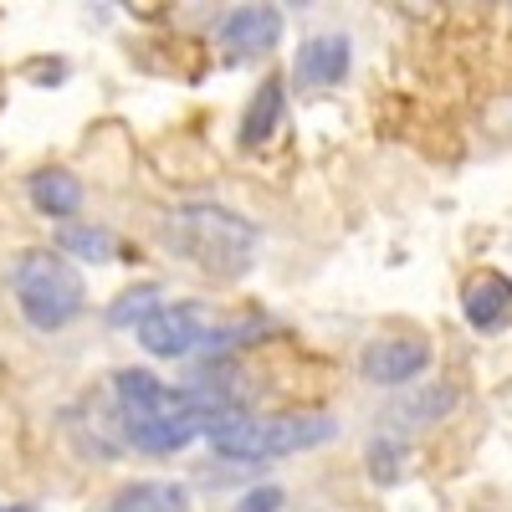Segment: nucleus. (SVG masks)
<instances>
[{
  "instance_id": "10",
  "label": "nucleus",
  "mask_w": 512,
  "mask_h": 512,
  "mask_svg": "<svg viewBox=\"0 0 512 512\" xmlns=\"http://www.w3.org/2000/svg\"><path fill=\"white\" fill-rule=\"evenodd\" d=\"M456 410V384H425V390L395 400L390 410H384V420L400 425V431H425V425H436Z\"/></svg>"
},
{
  "instance_id": "19",
  "label": "nucleus",
  "mask_w": 512,
  "mask_h": 512,
  "mask_svg": "<svg viewBox=\"0 0 512 512\" xmlns=\"http://www.w3.org/2000/svg\"><path fill=\"white\" fill-rule=\"evenodd\" d=\"M308 512H333V507H308Z\"/></svg>"
},
{
  "instance_id": "9",
  "label": "nucleus",
  "mask_w": 512,
  "mask_h": 512,
  "mask_svg": "<svg viewBox=\"0 0 512 512\" xmlns=\"http://www.w3.org/2000/svg\"><path fill=\"white\" fill-rule=\"evenodd\" d=\"M461 313L477 333H502L512 323V282L502 272H482L477 282H466L461 292Z\"/></svg>"
},
{
  "instance_id": "16",
  "label": "nucleus",
  "mask_w": 512,
  "mask_h": 512,
  "mask_svg": "<svg viewBox=\"0 0 512 512\" xmlns=\"http://www.w3.org/2000/svg\"><path fill=\"white\" fill-rule=\"evenodd\" d=\"M369 472H374L379 487H395V482H400V441H395V436L369 441Z\"/></svg>"
},
{
  "instance_id": "15",
  "label": "nucleus",
  "mask_w": 512,
  "mask_h": 512,
  "mask_svg": "<svg viewBox=\"0 0 512 512\" xmlns=\"http://www.w3.org/2000/svg\"><path fill=\"white\" fill-rule=\"evenodd\" d=\"M57 241H62L67 256H77V262H88V267H108L113 256H118V241L103 226H67Z\"/></svg>"
},
{
  "instance_id": "5",
  "label": "nucleus",
  "mask_w": 512,
  "mask_h": 512,
  "mask_svg": "<svg viewBox=\"0 0 512 512\" xmlns=\"http://www.w3.org/2000/svg\"><path fill=\"white\" fill-rule=\"evenodd\" d=\"M277 36H282L277 6H236L216 26V41H221L226 62H256V57H267L277 47Z\"/></svg>"
},
{
  "instance_id": "2",
  "label": "nucleus",
  "mask_w": 512,
  "mask_h": 512,
  "mask_svg": "<svg viewBox=\"0 0 512 512\" xmlns=\"http://www.w3.org/2000/svg\"><path fill=\"white\" fill-rule=\"evenodd\" d=\"M338 436L333 415H313V410H292V415H246V410H221L210 420L205 441L216 446L221 461L236 466H256V461H277V456H303L318 451Z\"/></svg>"
},
{
  "instance_id": "17",
  "label": "nucleus",
  "mask_w": 512,
  "mask_h": 512,
  "mask_svg": "<svg viewBox=\"0 0 512 512\" xmlns=\"http://www.w3.org/2000/svg\"><path fill=\"white\" fill-rule=\"evenodd\" d=\"M282 487H272V482H262V487H251L241 502H236V512H282Z\"/></svg>"
},
{
  "instance_id": "14",
  "label": "nucleus",
  "mask_w": 512,
  "mask_h": 512,
  "mask_svg": "<svg viewBox=\"0 0 512 512\" xmlns=\"http://www.w3.org/2000/svg\"><path fill=\"white\" fill-rule=\"evenodd\" d=\"M159 308H164V287L139 282V287H123L113 303H108V323H113V328H139V323L154 318Z\"/></svg>"
},
{
  "instance_id": "4",
  "label": "nucleus",
  "mask_w": 512,
  "mask_h": 512,
  "mask_svg": "<svg viewBox=\"0 0 512 512\" xmlns=\"http://www.w3.org/2000/svg\"><path fill=\"white\" fill-rule=\"evenodd\" d=\"M139 344H144V354H154V359H185L190 349H200L205 344V318H200V308L195 303H164L154 318H144L139 328Z\"/></svg>"
},
{
  "instance_id": "6",
  "label": "nucleus",
  "mask_w": 512,
  "mask_h": 512,
  "mask_svg": "<svg viewBox=\"0 0 512 512\" xmlns=\"http://www.w3.org/2000/svg\"><path fill=\"white\" fill-rule=\"evenodd\" d=\"M425 364H431V344L420 333H390V338H374L359 354V374L369 384H410Z\"/></svg>"
},
{
  "instance_id": "8",
  "label": "nucleus",
  "mask_w": 512,
  "mask_h": 512,
  "mask_svg": "<svg viewBox=\"0 0 512 512\" xmlns=\"http://www.w3.org/2000/svg\"><path fill=\"white\" fill-rule=\"evenodd\" d=\"M216 415H221V410H190V415H175V420L128 425V441H134L144 456H175V451H185L190 441H200Z\"/></svg>"
},
{
  "instance_id": "12",
  "label": "nucleus",
  "mask_w": 512,
  "mask_h": 512,
  "mask_svg": "<svg viewBox=\"0 0 512 512\" xmlns=\"http://www.w3.org/2000/svg\"><path fill=\"white\" fill-rule=\"evenodd\" d=\"M103 512H190V492L180 482H128L108 497Z\"/></svg>"
},
{
  "instance_id": "18",
  "label": "nucleus",
  "mask_w": 512,
  "mask_h": 512,
  "mask_svg": "<svg viewBox=\"0 0 512 512\" xmlns=\"http://www.w3.org/2000/svg\"><path fill=\"white\" fill-rule=\"evenodd\" d=\"M0 512H31V507H0Z\"/></svg>"
},
{
  "instance_id": "13",
  "label": "nucleus",
  "mask_w": 512,
  "mask_h": 512,
  "mask_svg": "<svg viewBox=\"0 0 512 512\" xmlns=\"http://www.w3.org/2000/svg\"><path fill=\"white\" fill-rule=\"evenodd\" d=\"M282 123V77H267L256 98L246 103V118H241V144H267Z\"/></svg>"
},
{
  "instance_id": "11",
  "label": "nucleus",
  "mask_w": 512,
  "mask_h": 512,
  "mask_svg": "<svg viewBox=\"0 0 512 512\" xmlns=\"http://www.w3.org/2000/svg\"><path fill=\"white\" fill-rule=\"evenodd\" d=\"M26 190H31V205L41 210V216H77L82 210V180L72 175V169H57V164H47V169H36V175L26 180Z\"/></svg>"
},
{
  "instance_id": "7",
  "label": "nucleus",
  "mask_w": 512,
  "mask_h": 512,
  "mask_svg": "<svg viewBox=\"0 0 512 512\" xmlns=\"http://www.w3.org/2000/svg\"><path fill=\"white\" fill-rule=\"evenodd\" d=\"M349 62H354L349 36L344 31H318V36H308L303 47H297L292 77L303 82V88H338V82L349 77Z\"/></svg>"
},
{
  "instance_id": "1",
  "label": "nucleus",
  "mask_w": 512,
  "mask_h": 512,
  "mask_svg": "<svg viewBox=\"0 0 512 512\" xmlns=\"http://www.w3.org/2000/svg\"><path fill=\"white\" fill-rule=\"evenodd\" d=\"M159 241L175 251L180 262H190L195 272L216 277V282H236L256 267L262 231H256L246 216H236V210L200 200V205L169 210V216L159 221Z\"/></svg>"
},
{
  "instance_id": "3",
  "label": "nucleus",
  "mask_w": 512,
  "mask_h": 512,
  "mask_svg": "<svg viewBox=\"0 0 512 512\" xmlns=\"http://www.w3.org/2000/svg\"><path fill=\"white\" fill-rule=\"evenodd\" d=\"M11 292L26 313L31 328L41 333H62L82 308H88V282L67 262L62 251H21L11 267Z\"/></svg>"
}]
</instances>
